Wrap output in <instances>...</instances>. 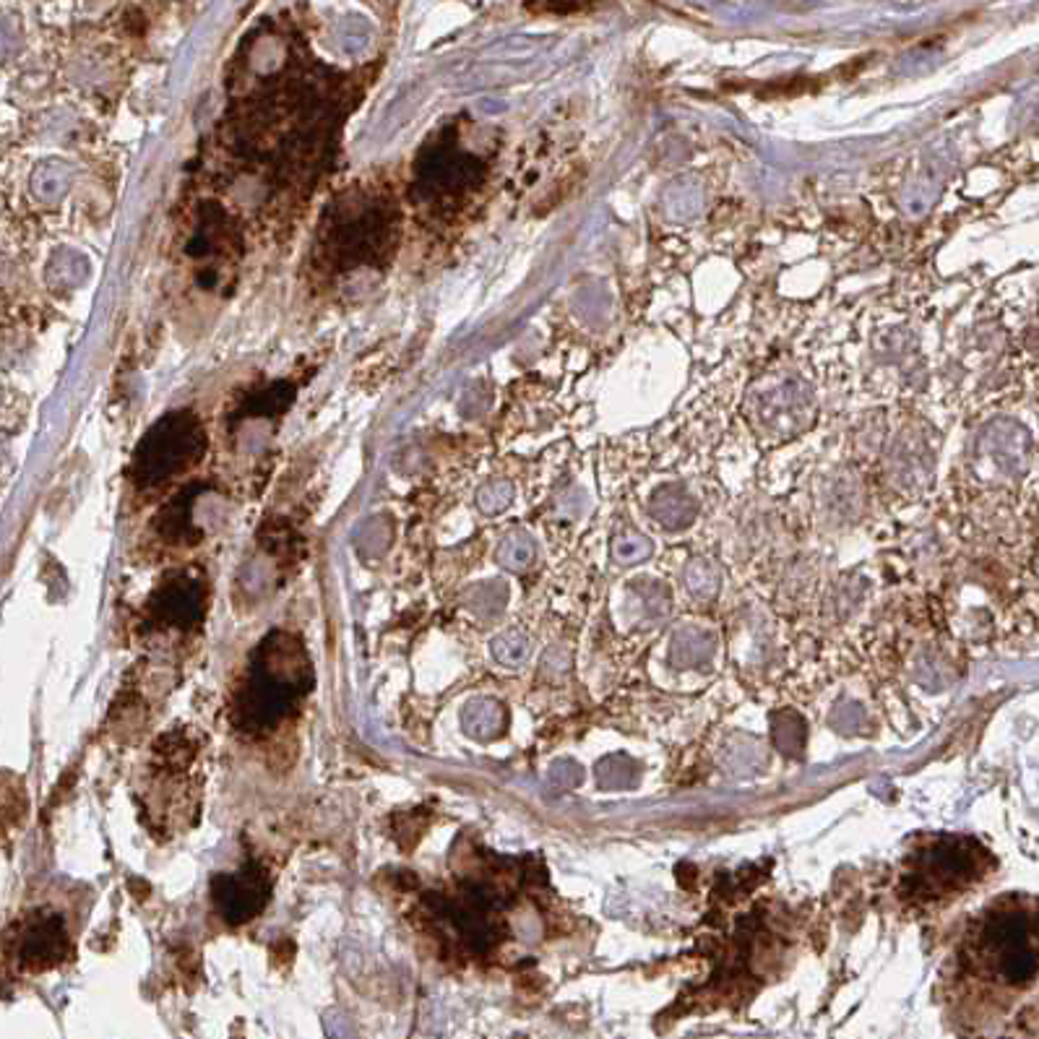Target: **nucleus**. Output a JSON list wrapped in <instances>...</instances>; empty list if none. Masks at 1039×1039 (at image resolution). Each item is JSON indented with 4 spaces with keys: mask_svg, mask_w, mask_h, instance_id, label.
Here are the masks:
<instances>
[{
    "mask_svg": "<svg viewBox=\"0 0 1039 1039\" xmlns=\"http://www.w3.org/2000/svg\"><path fill=\"white\" fill-rule=\"evenodd\" d=\"M310 667L300 643L290 636L271 633L258 649L253 670L238 701V722L246 730H267L284 719L308 690Z\"/></svg>",
    "mask_w": 1039,
    "mask_h": 1039,
    "instance_id": "obj_1",
    "label": "nucleus"
},
{
    "mask_svg": "<svg viewBox=\"0 0 1039 1039\" xmlns=\"http://www.w3.org/2000/svg\"><path fill=\"white\" fill-rule=\"evenodd\" d=\"M203 453V428L191 412L167 414L139 446L133 459L136 482L157 484L193 467Z\"/></svg>",
    "mask_w": 1039,
    "mask_h": 1039,
    "instance_id": "obj_2",
    "label": "nucleus"
},
{
    "mask_svg": "<svg viewBox=\"0 0 1039 1039\" xmlns=\"http://www.w3.org/2000/svg\"><path fill=\"white\" fill-rule=\"evenodd\" d=\"M391 238V214L381 201H344L326 222V246L329 256L344 267L366 263L383 253L386 240Z\"/></svg>",
    "mask_w": 1039,
    "mask_h": 1039,
    "instance_id": "obj_3",
    "label": "nucleus"
},
{
    "mask_svg": "<svg viewBox=\"0 0 1039 1039\" xmlns=\"http://www.w3.org/2000/svg\"><path fill=\"white\" fill-rule=\"evenodd\" d=\"M217 907L230 922H246L261 912L269 897L267 873L256 865L238 870L232 876H222L214 881Z\"/></svg>",
    "mask_w": 1039,
    "mask_h": 1039,
    "instance_id": "obj_4",
    "label": "nucleus"
},
{
    "mask_svg": "<svg viewBox=\"0 0 1039 1039\" xmlns=\"http://www.w3.org/2000/svg\"><path fill=\"white\" fill-rule=\"evenodd\" d=\"M975 873V855L961 839H940L920 857V881L930 889H953Z\"/></svg>",
    "mask_w": 1039,
    "mask_h": 1039,
    "instance_id": "obj_5",
    "label": "nucleus"
},
{
    "mask_svg": "<svg viewBox=\"0 0 1039 1039\" xmlns=\"http://www.w3.org/2000/svg\"><path fill=\"white\" fill-rule=\"evenodd\" d=\"M203 610V589L188 576H172L151 599V616L164 626H193Z\"/></svg>",
    "mask_w": 1039,
    "mask_h": 1039,
    "instance_id": "obj_6",
    "label": "nucleus"
},
{
    "mask_svg": "<svg viewBox=\"0 0 1039 1039\" xmlns=\"http://www.w3.org/2000/svg\"><path fill=\"white\" fill-rule=\"evenodd\" d=\"M68 951V938L63 925H60L58 917H48V920L34 922L29 932L24 936V948H21V957L29 967H50L58 965L60 959L66 957Z\"/></svg>",
    "mask_w": 1039,
    "mask_h": 1039,
    "instance_id": "obj_7",
    "label": "nucleus"
},
{
    "mask_svg": "<svg viewBox=\"0 0 1039 1039\" xmlns=\"http://www.w3.org/2000/svg\"><path fill=\"white\" fill-rule=\"evenodd\" d=\"M715 657V636L701 628H680L672 636L670 665L678 670H703Z\"/></svg>",
    "mask_w": 1039,
    "mask_h": 1039,
    "instance_id": "obj_8",
    "label": "nucleus"
},
{
    "mask_svg": "<svg viewBox=\"0 0 1039 1039\" xmlns=\"http://www.w3.org/2000/svg\"><path fill=\"white\" fill-rule=\"evenodd\" d=\"M626 612L639 623H659L670 612V589L657 581H633L626 591Z\"/></svg>",
    "mask_w": 1039,
    "mask_h": 1039,
    "instance_id": "obj_9",
    "label": "nucleus"
},
{
    "mask_svg": "<svg viewBox=\"0 0 1039 1039\" xmlns=\"http://www.w3.org/2000/svg\"><path fill=\"white\" fill-rule=\"evenodd\" d=\"M985 943H988L992 951L1006 953L1011 948L1019 946H1029L1031 938V917L1023 912H1000L992 915L988 925H985Z\"/></svg>",
    "mask_w": 1039,
    "mask_h": 1039,
    "instance_id": "obj_10",
    "label": "nucleus"
},
{
    "mask_svg": "<svg viewBox=\"0 0 1039 1039\" xmlns=\"http://www.w3.org/2000/svg\"><path fill=\"white\" fill-rule=\"evenodd\" d=\"M641 779V766L636 758L626 756V753H612L605 756L602 761L597 763V785L602 790H633Z\"/></svg>",
    "mask_w": 1039,
    "mask_h": 1039,
    "instance_id": "obj_11",
    "label": "nucleus"
},
{
    "mask_svg": "<svg viewBox=\"0 0 1039 1039\" xmlns=\"http://www.w3.org/2000/svg\"><path fill=\"white\" fill-rule=\"evenodd\" d=\"M771 738L777 750H782L785 756L800 758L802 750H806V719H802L798 711H777L771 717Z\"/></svg>",
    "mask_w": 1039,
    "mask_h": 1039,
    "instance_id": "obj_12",
    "label": "nucleus"
},
{
    "mask_svg": "<svg viewBox=\"0 0 1039 1039\" xmlns=\"http://www.w3.org/2000/svg\"><path fill=\"white\" fill-rule=\"evenodd\" d=\"M503 722H506V715L498 701H490V699L472 701L464 711V727L472 738H480V740L498 738V735L503 732Z\"/></svg>",
    "mask_w": 1039,
    "mask_h": 1039,
    "instance_id": "obj_13",
    "label": "nucleus"
},
{
    "mask_svg": "<svg viewBox=\"0 0 1039 1039\" xmlns=\"http://www.w3.org/2000/svg\"><path fill=\"white\" fill-rule=\"evenodd\" d=\"M651 511H655V516L662 521L665 527L678 529V527H686L688 521L693 519L696 506L690 503L688 496H675V490H667L655 500Z\"/></svg>",
    "mask_w": 1039,
    "mask_h": 1039,
    "instance_id": "obj_14",
    "label": "nucleus"
},
{
    "mask_svg": "<svg viewBox=\"0 0 1039 1039\" xmlns=\"http://www.w3.org/2000/svg\"><path fill=\"white\" fill-rule=\"evenodd\" d=\"M1000 975L1016 985L1029 982L1037 975V953L1029 946H1019L1000 953Z\"/></svg>",
    "mask_w": 1039,
    "mask_h": 1039,
    "instance_id": "obj_15",
    "label": "nucleus"
},
{
    "mask_svg": "<svg viewBox=\"0 0 1039 1039\" xmlns=\"http://www.w3.org/2000/svg\"><path fill=\"white\" fill-rule=\"evenodd\" d=\"M686 587L693 597L711 599L719 591V573L707 560H693L686 568Z\"/></svg>",
    "mask_w": 1039,
    "mask_h": 1039,
    "instance_id": "obj_16",
    "label": "nucleus"
},
{
    "mask_svg": "<svg viewBox=\"0 0 1039 1039\" xmlns=\"http://www.w3.org/2000/svg\"><path fill=\"white\" fill-rule=\"evenodd\" d=\"M498 558L500 563L511 568V571H521V568H527L535 560V545L529 542L527 537H511V540L500 548Z\"/></svg>",
    "mask_w": 1039,
    "mask_h": 1039,
    "instance_id": "obj_17",
    "label": "nucleus"
},
{
    "mask_svg": "<svg viewBox=\"0 0 1039 1039\" xmlns=\"http://www.w3.org/2000/svg\"><path fill=\"white\" fill-rule=\"evenodd\" d=\"M492 649H496V657L500 659V662L508 667L521 665L529 657V643L519 631L500 636V639H496V643H492Z\"/></svg>",
    "mask_w": 1039,
    "mask_h": 1039,
    "instance_id": "obj_18",
    "label": "nucleus"
},
{
    "mask_svg": "<svg viewBox=\"0 0 1039 1039\" xmlns=\"http://www.w3.org/2000/svg\"><path fill=\"white\" fill-rule=\"evenodd\" d=\"M612 552L623 566H636L651 556V542L647 537H620Z\"/></svg>",
    "mask_w": 1039,
    "mask_h": 1039,
    "instance_id": "obj_19",
    "label": "nucleus"
},
{
    "mask_svg": "<svg viewBox=\"0 0 1039 1039\" xmlns=\"http://www.w3.org/2000/svg\"><path fill=\"white\" fill-rule=\"evenodd\" d=\"M550 782L558 787V790H576L583 782V769L571 758H563V761H556L550 766Z\"/></svg>",
    "mask_w": 1039,
    "mask_h": 1039,
    "instance_id": "obj_20",
    "label": "nucleus"
},
{
    "mask_svg": "<svg viewBox=\"0 0 1039 1039\" xmlns=\"http://www.w3.org/2000/svg\"><path fill=\"white\" fill-rule=\"evenodd\" d=\"M860 725H862V709L852 701L841 703V707L831 715V727H833V730L845 732V735L857 732V730H860Z\"/></svg>",
    "mask_w": 1039,
    "mask_h": 1039,
    "instance_id": "obj_21",
    "label": "nucleus"
},
{
    "mask_svg": "<svg viewBox=\"0 0 1039 1039\" xmlns=\"http://www.w3.org/2000/svg\"><path fill=\"white\" fill-rule=\"evenodd\" d=\"M589 3H595V0H542V9H550V11H579V9H587Z\"/></svg>",
    "mask_w": 1039,
    "mask_h": 1039,
    "instance_id": "obj_22",
    "label": "nucleus"
}]
</instances>
